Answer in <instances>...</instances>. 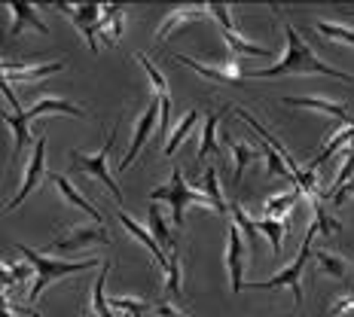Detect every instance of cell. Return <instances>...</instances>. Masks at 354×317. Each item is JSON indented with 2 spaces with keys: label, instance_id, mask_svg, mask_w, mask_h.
<instances>
[{
  "label": "cell",
  "instance_id": "cb8c5ba5",
  "mask_svg": "<svg viewBox=\"0 0 354 317\" xmlns=\"http://www.w3.org/2000/svg\"><path fill=\"white\" fill-rule=\"evenodd\" d=\"M257 232L269 238V244H272V253H275V256L281 253V241H284V232H287L284 220H272V217H263V220H257Z\"/></svg>",
  "mask_w": 354,
  "mask_h": 317
},
{
  "label": "cell",
  "instance_id": "836d02e7",
  "mask_svg": "<svg viewBox=\"0 0 354 317\" xmlns=\"http://www.w3.org/2000/svg\"><path fill=\"white\" fill-rule=\"evenodd\" d=\"M315 31L324 34L327 40H339V43H348V46H354V31L345 25H336V21H318L315 25Z\"/></svg>",
  "mask_w": 354,
  "mask_h": 317
},
{
  "label": "cell",
  "instance_id": "484cf974",
  "mask_svg": "<svg viewBox=\"0 0 354 317\" xmlns=\"http://www.w3.org/2000/svg\"><path fill=\"white\" fill-rule=\"evenodd\" d=\"M196 122H198V113H196V110H189V113L180 119V125H177V128L171 131V137H168V144L162 146V153H165V156H174L177 146H180V144L189 137V131H193V125H196Z\"/></svg>",
  "mask_w": 354,
  "mask_h": 317
},
{
  "label": "cell",
  "instance_id": "7a4b0ae2",
  "mask_svg": "<svg viewBox=\"0 0 354 317\" xmlns=\"http://www.w3.org/2000/svg\"><path fill=\"white\" fill-rule=\"evenodd\" d=\"M19 253L25 256L28 265L37 271L31 290H28V299L31 302H37V296H40L55 278H68V275H80V271L101 269V262H104V260H95V256L92 260H55V256H46V253H40V250H31L28 244H19Z\"/></svg>",
  "mask_w": 354,
  "mask_h": 317
},
{
  "label": "cell",
  "instance_id": "ee69618b",
  "mask_svg": "<svg viewBox=\"0 0 354 317\" xmlns=\"http://www.w3.org/2000/svg\"><path fill=\"white\" fill-rule=\"evenodd\" d=\"M351 21H354V16H351Z\"/></svg>",
  "mask_w": 354,
  "mask_h": 317
},
{
  "label": "cell",
  "instance_id": "e575fe53",
  "mask_svg": "<svg viewBox=\"0 0 354 317\" xmlns=\"http://www.w3.org/2000/svg\"><path fill=\"white\" fill-rule=\"evenodd\" d=\"M19 68H21V64H16V61H3V58H0V95H3V98L10 101V107L16 110V113H21V107H19V95L10 88V79H6V73H10V70H19Z\"/></svg>",
  "mask_w": 354,
  "mask_h": 317
},
{
  "label": "cell",
  "instance_id": "f546056e",
  "mask_svg": "<svg viewBox=\"0 0 354 317\" xmlns=\"http://www.w3.org/2000/svg\"><path fill=\"white\" fill-rule=\"evenodd\" d=\"M223 40H226V46L232 49V52H239V55H250V58H269L272 52L266 46H257V43H248L245 37H241L239 31L235 34H223Z\"/></svg>",
  "mask_w": 354,
  "mask_h": 317
},
{
  "label": "cell",
  "instance_id": "4316f807",
  "mask_svg": "<svg viewBox=\"0 0 354 317\" xmlns=\"http://www.w3.org/2000/svg\"><path fill=\"white\" fill-rule=\"evenodd\" d=\"M230 150H232V156H235V174H232V180L239 183L241 174H245V168L250 165V162L260 159L263 153L254 150V146H248V144H241V141H230Z\"/></svg>",
  "mask_w": 354,
  "mask_h": 317
},
{
  "label": "cell",
  "instance_id": "ba28073f",
  "mask_svg": "<svg viewBox=\"0 0 354 317\" xmlns=\"http://www.w3.org/2000/svg\"><path fill=\"white\" fill-rule=\"evenodd\" d=\"M159 98H153L150 104H147V110L141 113V119H138V125H135V137H131V144H129V153L122 156V162H120V171H125V168H131V162H135V156L141 153V146L147 144V137L153 135V128L159 125Z\"/></svg>",
  "mask_w": 354,
  "mask_h": 317
},
{
  "label": "cell",
  "instance_id": "e0dca14e",
  "mask_svg": "<svg viewBox=\"0 0 354 317\" xmlns=\"http://www.w3.org/2000/svg\"><path fill=\"white\" fill-rule=\"evenodd\" d=\"M3 122L12 128V137H16V144H12V162H19L25 146L31 144V119L25 113H3Z\"/></svg>",
  "mask_w": 354,
  "mask_h": 317
},
{
  "label": "cell",
  "instance_id": "9c48e42d",
  "mask_svg": "<svg viewBox=\"0 0 354 317\" xmlns=\"http://www.w3.org/2000/svg\"><path fill=\"white\" fill-rule=\"evenodd\" d=\"M6 10H10V16H12V25L6 28L3 43L12 40V37H19L21 31H25V28H34L37 34H49V25H46V21H43L40 16H37L34 3H25V0H12V3H6Z\"/></svg>",
  "mask_w": 354,
  "mask_h": 317
},
{
  "label": "cell",
  "instance_id": "83f0119b",
  "mask_svg": "<svg viewBox=\"0 0 354 317\" xmlns=\"http://www.w3.org/2000/svg\"><path fill=\"white\" fill-rule=\"evenodd\" d=\"M174 61L187 64L189 70L202 73L205 79H214V83H239V79L230 77V73H226V70H220V68H208V64H202V61H193V58H189V55H174Z\"/></svg>",
  "mask_w": 354,
  "mask_h": 317
},
{
  "label": "cell",
  "instance_id": "3957f363",
  "mask_svg": "<svg viewBox=\"0 0 354 317\" xmlns=\"http://www.w3.org/2000/svg\"><path fill=\"white\" fill-rule=\"evenodd\" d=\"M153 202H168L171 208V220H174V229H183V211L189 204H202V208H214L211 198L202 193V189H193L187 180H183L180 168H171V180L162 183V186L153 189Z\"/></svg>",
  "mask_w": 354,
  "mask_h": 317
},
{
  "label": "cell",
  "instance_id": "603a6c76",
  "mask_svg": "<svg viewBox=\"0 0 354 317\" xmlns=\"http://www.w3.org/2000/svg\"><path fill=\"white\" fill-rule=\"evenodd\" d=\"M299 189H290V193H281V195H269L266 198V204H263V211H266V217H272V220H281L287 211L293 208V204L299 202Z\"/></svg>",
  "mask_w": 354,
  "mask_h": 317
},
{
  "label": "cell",
  "instance_id": "d4e9b609",
  "mask_svg": "<svg viewBox=\"0 0 354 317\" xmlns=\"http://www.w3.org/2000/svg\"><path fill=\"white\" fill-rule=\"evenodd\" d=\"M312 226L321 235H339L342 232V223H339L336 217H330V211L321 204V198H315L312 202Z\"/></svg>",
  "mask_w": 354,
  "mask_h": 317
},
{
  "label": "cell",
  "instance_id": "8d00e7d4",
  "mask_svg": "<svg viewBox=\"0 0 354 317\" xmlns=\"http://www.w3.org/2000/svg\"><path fill=\"white\" fill-rule=\"evenodd\" d=\"M208 12L220 21L223 34H235V21H232V16H230V6H226V3H208Z\"/></svg>",
  "mask_w": 354,
  "mask_h": 317
},
{
  "label": "cell",
  "instance_id": "ab89813d",
  "mask_svg": "<svg viewBox=\"0 0 354 317\" xmlns=\"http://www.w3.org/2000/svg\"><path fill=\"white\" fill-rule=\"evenodd\" d=\"M12 281H19V284H25L28 278H31V265H12Z\"/></svg>",
  "mask_w": 354,
  "mask_h": 317
},
{
  "label": "cell",
  "instance_id": "7402d4cb",
  "mask_svg": "<svg viewBox=\"0 0 354 317\" xmlns=\"http://www.w3.org/2000/svg\"><path fill=\"white\" fill-rule=\"evenodd\" d=\"M107 275H110V260L101 262V275H98V281L92 284V308H95V314H98V317H116L113 311H110V302L104 299Z\"/></svg>",
  "mask_w": 354,
  "mask_h": 317
},
{
  "label": "cell",
  "instance_id": "5b68a950",
  "mask_svg": "<svg viewBox=\"0 0 354 317\" xmlns=\"http://www.w3.org/2000/svg\"><path fill=\"white\" fill-rule=\"evenodd\" d=\"M113 144H116V131L110 128V131H107V137H104V146H101V150L95 153V156H86V153L73 150V153H71V159H73V168H77V171H83V174H88V177H95V180H101V183H104V186L110 189V193L116 195V204H122V193H120V186H116V180L110 177V168H107Z\"/></svg>",
  "mask_w": 354,
  "mask_h": 317
},
{
  "label": "cell",
  "instance_id": "8992f818",
  "mask_svg": "<svg viewBox=\"0 0 354 317\" xmlns=\"http://www.w3.org/2000/svg\"><path fill=\"white\" fill-rule=\"evenodd\" d=\"M58 10L68 12L71 21L80 28V34L86 37L88 49H92V52H98V31H95V28H98L104 6H98V3H58Z\"/></svg>",
  "mask_w": 354,
  "mask_h": 317
},
{
  "label": "cell",
  "instance_id": "4dcf8cb0",
  "mask_svg": "<svg viewBox=\"0 0 354 317\" xmlns=\"http://www.w3.org/2000/svg\"><path fill=\"white\" fill-rule=\"evenodd\" d=\"M315 262H318V269L324 271V275H330V278H339L342 281L345 278V260H339L336 253H330V250H315Z\"/></svg>",
  "mask_w": 354,
  "mask_h": 317
},
{
  "label": "cell",
  "instance_id": "52a82bcc",
  "mask_svg": "<svg viewBox=\"0 0 354 317\" xmlns=\"http://www.w3.org/2000/svg\"><path fill=\"white\" fill-rule=\"evenodd\" d=\"M46 135H40L37 137V144H34V153H31V162H28V171H25V180H21V189L16 195L10 198V204H6L3 211H16L21 202H25L28 195L37 189V183H40V177L46 174Z\"/></svg>",
  "mask_w": 354,
  "mask_h": 317
},
{
  "label": "cell",
  "instance_id": "ffe728a7",
  "mask_svg": "<svg viewBox=\"0 0 354 317\" xmlns=\"http://www.w3.org/2000/svg\"><path fill=\"white\" fill-rule=\"evenodd\" d=\"M62 68H64V61L37 64V68H28V64H21L19 70H10V73H6V79H10V83H19V86H28V83H34V79H40V77H49V73H58Z\"/></svg>",
  "mask_w": 354,
  "mask_h": 317
},
{
  "label": "cell",
  "instance_id": "1f68e13d",
  "mask_svg": "<svg viewBox=\"0 0 354 317\" xmlns=\"http://www.w3.org/2000/svg\"><path fill=\"white\" fill-rule=\"evenodd\" d=\"M202 193L211 198V204H214V211H217V213H226V211H230V204H226V198L220 195V186H217V171H214V168H208V171H205V177H202Z\"/></svg>",
  "mask_w": 354,
  "mask_h": 317
},
{
  "label": "cell",
  "instance_id": "7c38bea8",
  "mask_svg": "<svg viewBox=\"0 0 354 317\" xmlns=\"http://www.w3.org/2000/svg\"><path fill=\"white\" fill-rule=\"evenodd\" d=\"M86 244H110V235L101 229V226H80L73 229L68 238H55L53 241V250H77V247H86Z\"/></svg>",
  "mask_w": 354,
  "mask_h": 317
},
{
  "label": "cell",
  "instance_id": "ac0fdd59",
  "mask_svg": "<svg viewBox=\"0 0 354 317\" xmlns=\"http://www.w3.org/2000/svg\"><path fill=\"white\" fill-rule=\"evenodd\" d=\"M147 220H150V235H153V241H156L162 250L168 247V253H171V250H177V238L171 235V229L165 226V217H162V208H159L156 202L147 208Z\"/></svg>",
  "mask_w": 354,
  "mask_h": 317
},
{
  "label": "cell",
  "instance_id": "30bf717a",
  "mask_svg": "<svg viewBox=\"0 0 354 317\" xmlns=\"http://www.w3.org/2000/svg\"><path fill=\"white\" fill-rule=\"evenodd\" d=\"M226 269H230V287L232 293L245 290V278H241V269H245V238L235 229V223L230 226V244H226Z\"/></svg>",
  "mask_w": 354,
  "mask_h": 317
},
{
  "label": "cell",
  "instance_id": "277c9868",
  "mask_svg": "<svg viewBox=\"0 0 354 317\" xmlns=\"http://www.w3.org/2000/svg\"><path fill=\"white\" fill-rule=\"evenodd\" d=\"M315 235H318V229L308 223L306 238H302V247H299L297 260L287 265V269L278 271V275H272L269 281L245 284V287H248V290H281V287H287V290L293 293V299H297V305H302V271H306V262H308V256H312V238H315Z\"/></svg>",
  "mask_w": 354,
  "mask_h": 317
},
{
  "label": "cell",
  "instance_id": "44dd1931",
  "mask_svg": "<svg viewBox=\"0 0 354 317\" xmlns=\"http://www.w3.org/2000/svg\"><path fill=\"white\" fill-rule=\"evenodd\" d=\"M230 211H232V223H235V229L241 232V238L248 241V250H257V244H260V232H257V223L248 217V211L241 208L239 202L230 204Z\"/></svg>",
  "mask_w": 354,
  "mask_h": 317
},
{
  "label": "cell",
  "instance_id": "60d3db41",
  "mask_svg": "<svg viewBox=\"0 0 354 317\" xmlns=\"http://www.w3.org/2000/svg\"><path fill=\"white\" fill-rule=\"evenodd\" d=\"M153 314L156 317H183L177 308H171V305H165V302H159V305H153Z\"/></svg>",
  "mask_w": 354,
  "mask_h": 317
},
{
  "label": "cell",
  "instance_id": "4fadbf2b",
  "mask_svg": "<svg viewBox=\"0 0 354 317\" xmlns=\"http://www.w3.org/2000/svg\"><path fill=\"white\" fill-rule=\"evenodd\" d=\"M49 180H53L55 186H58V193H62V198H64L68 204H73V208H80L83 213H88V217H92L95 223H101V220H104V213L95 208V204L88 202V198L80 195V193H77V186H73V183H71L64 174H49Z\"/></svg>",
  "mask_w": 354,
  "mask_h": 317
},
{
  "label": "cell",
  "instance_id": "b9f144b4",
  "mask_svg": "<svg viewBox=\"0 0 354 317\" xmlns=\"http://www.w3.org/2000/svg\"><path fill=\"white\" fill-rule=\"evenodd\" d=\"M16 281H12V271H10V265H3L0 262V290H6V287H12Z\"/></svg>",
  "mask_w": 354,
  "mask_h": 317
},
{
  "label": "cell",
  "instance_id": "f35d334b",
  "mask_svg": "<svg viewBox=\"0 0 354 317\" xmlns=\"http://www.w3.org/2000/svg\"><path fill=\"white\" fill-rule=\"evenodd\" d=\"M354 195V177H351V180L348 183H345V186L342 189H336V193L333 195H330V202H333V208H342V204L345 202H348V198Z\"/></svg>",
  "mask_w": 354,
  "mask_h": 317
},
{
  "label": "cell",
  "instance_id": "d6986e66",
  "mask_svg": "<svg viewBox=\"0 0 354 317\" xmlns=\"http://www.w3.org/2000/svg\"><path fill=\"white\" fill-rule=\"evenodd\" d=\"M223 119V110L220 113H208L205 119V131H202V144H198V153H196V162H205L214 153L220 156V146H217V122Z\"/></svg>",
  "mask_w": 354,
  "mask_h": 317
},
{
  "label": "cell",
  "instance_id": "5bb4252c",
  "mask_svg": "<svg viewBox=\"0 0 354 317\" xmlns=\"http://www.w3.org/2000/svg\"><path fill=\"white\" fill-rule=\"evenodd\" d=\"M49 113H68V116H77V119H86V113H83V107L80 104H71L68 98H43V101H37V104L28 110V119H40V116H49Z\"/></svg>",
  "mask_w": 354,
  "mask_h": 317
},
{
  "label": "cell",
  "instance_id": "2e32d148",
  "mask_svg": "<svg viewBox=\"0 0 354 317\" xmlns=\"http://www.w3.org/2000/svg\"><path fill=\"white\" fill-rule=\"evenodd\" d=\"M205 16H208V6H180V10H174L171 16H165V21H162L159 31H156V40H165V37L171 34L174 28L187 25V21H198V19H205Z\"/></svg>",
  "mask_w": 354,
  "mask_h": 317
},
{
  "label": "cell",
  "instance_id": "f1b7e54d",
  "mask_svg": "<svg viewBox=\"0 0 354 317\" xmlns=\"http://www.w3.org/2000/svg\"><path fill=\"white\" fill-rule=\"evenodd\" d=\"M183 278H180V253L171 250L168 253V269H165V290L171 293L174 299H183Z\"/></svg>",
  "mask_w": 354,
  "mask_h": 317
},
{
  "label": "cell",
  "instance_id": "d590c367",
  "mask_svg": "<svg viewBox=\"0 0 354 317\" xmlns=\"http://www.w3.org/2000/svg\"><path fill=\"white\" fill-rule=\"evenodd\" d=\"M110 302V308H122V311H129L131 317H144L147 308H153V305H147V302H138V299H122V296H113V299H107Z\"/></svg>",
  "mask_w": 354,
  "mask_h": 317
},
{
  "label": "cell",
  "instance_id": "9a60e30c",
  "mask_svg": "<svg viewBox=\"0 0 354 317\" xmlns=\"http://www.w3.org/2000/svg\"><path fill=\"white\" fill-rule=\"evenodd\" d=\"M116 217H120V223L125 226V232H129V235H131V238H135V241H141V244H144L147 250H150V253H153V260H156V262L162 265V269H168L165 250H162V247L156 244V241H153V235L147 232V229H141V226H138L135 220H131V217H129V213H125V211H116Z\"/></svg>",
  "mask_w": 354,
  "mask_h": 317
},
{
  "label": "cell",
  "instance_id": "8fae6325",
  "mask_svg": "<svg viewBox=\"0 0 354 317\" xmlns=\"http://www.w3.org/2000/svg\"><path fill=\"white\" fill-rule=\"evenodd\" d=\"M287 107H302V110H318V113H327V116H336L342 125H351V113L345 104H339V101H330V98H318V95H312V98H297V95H287L284 98Z\"/></svg>",
  "mask_w": 354,
  "mask_h": 317
},
{
  "label": "cell",
  "instance_id": "f6af8a7d",
  "mask_svg": "<svg viewBox=\"0 0 354 317\" xmlns=\"http://www.w3.org/2000/svg\"><path fill=\"white\" fill-rule=\"evenodd\" d=\"M287 317H290V314H287Z\"/></svg>",
  "mask_w": 354,
  "mask_h": 317
},
{
  "label": "cell",
  "instance_id": "7bdbcfd3",
  "mask_svg": "<svg viewBox=\"0 0 354 317\" xmlns=\"http://www.w3.org/2000/svg\"><path fill=\"white\" fill-rule=\"evenodd\" d=\"M0 317H16L10 311V302H6V296H3V290H0Z\"/></svg>",
  "mask_w": 354,
  "mask_h": 317
},
{
  "label": "cell",
  "instance_id": "d6a6232c",
  "mask_svg": "<svg viewBox=\"0 0 354 317\" xmlns=\"http://www.w3.org/2000/svg\"><path fill=\"white\" fill-rule=\"evenodd\" d=\"M135 58L141 61V68H144L147 77H150V86H153V92H156V98H168V83H165V77L156 70V64H153L144 52H135Z\"/></svg>",
  "mask_w": 354,
  "mask_h": 317
},
{
  "label": "cell",
  "instance_id": "6da1fadb",
  "mask_svg": "<svg viewBox=\"0 0 354 317\" xmlns=\"http://www.w3.org/2000/svg\"><path fill=\"white\" fill-rule=\"evenodd\" d=\"M284 37H287V49L281 55V61L272 64V68H260V70H250L248 79H278V77H293V73H324V77H333V79H342V83H354L351 73H342L330 64H324L318 55L312 52L302 34L290 21H284Z\"/></svg>",
  "mask_w": 354,
  "mask_h": 317
},
{
  "label": "cell",
  "instance_id": "74e56055",
  "mask_svg": "<svg viewBox=\"0 0 354 317\" xmlns=\"http://www.w3.org/2000/svg\"><path fill=\"white\" fill-rule=\"evenodd\" d=\"M330 311H333L336 317H342V314H354V293L336 296V299H333V305H330Z\"/></svg>",
  "mask_w": 354,
  "mask_h": 317
}]
</instances>
